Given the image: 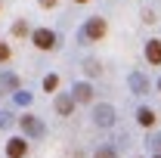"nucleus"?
Segmentation results:
<instances>
[{"instance_id":"nucleus-13","label":"nucleus","mask_w":161,"mask_h":158,"mask_svg":"<svg viewBox=\"0 0 161 158\" xmlns=\"http://www.w3.org/2000/svg\"><path fill=\"white\" fill-rule=\"evenodd\" d=\"M16 105H28V102H31V93H28V90H16Z\"/></svg>"},{"instance_id":"nucleus-10","label":"nucleus","mask_w":161,"mask_h":158,"mask_svg":"<svg viewBox=\"0 0 161 158\" xmlns=\"http://www.w3.org/2000/svg\"><path fill=\"white\" fill-rule=\"evenodd\" d=\"M19 90V78L13 75V71H6L3 78H0V93H16Z\"/></svg>"},{"instance_id":"nucleus-22","label":"nucleus","mask_w":161,"mask_h":158,"mask_svg":"<svg viewBox=\"0 0 161 158\" xmlns=\"http://www.w3.org/2000/svg\"><path fill=\"white\" fill-rule=\"evenodd\" d=\"M158 90H161V81H158Z\"/></svg>"},{"instance_id":"nucleus-19","label":"nucleus","mask_w":161,"mask_h":158,"mask_svg":"<svg viewBox=\"0 0 161 158\" xmlns=\"http://www.w3.org/2000/svg\"><path fill=\"white\" fill-rule=\"evenodd\" d=\"M152 149H155V152H158V155H161V133H158V137H155V139H152Z\"/></svg>"},{"instance_id":"nucleus-14","label":"nucleus","mask_w":161,"mask_h":158,"mask_svg":"<svg viewBox=\"0 0 161 158\" xmlns=\"http://www.w3.org/2000/svg\"><path fill=\"white\" fill-rule=\"evenodd\" d=\"M56 87H59V78L56 75H47L43 78V90H56Z\"/></svg>"},{"instance_id":"nucleus-7","label":"nucleus","mask_w":161,"mask_h":158,"mask_svg":"<svg viewBox=\"0 0 161 158\" xmlns=\"http://www.w3.org/2000/svg\"><path fill=\"white\" fill-rule=\"evenodd\" d=\"M75 102H78V99L71 96V93H59V96H56V112H59V115H71Z\"/></svg>"},{"instance_id":"nucleus-21","label":"nucleus","mask_w":161,"mask_h":158,"mask_svg":"<svg viewBox=\"0 0 161 158\" xmlns=\"http://www.w3.org/2000/svg\"><path fill=\"white\" fill-rule=\"evenodd\" d=\"M78 3H87V0H78Z\"/></svg>"},{"instance_id":"nucleus-8","label":"nucleus","mask_w":161,"mask_h":158,"mask_svg":"<svg viewBox=\"0 0 161 158\" xmlns=\"http://www.w3.org/2000/svg\"><path fill=\"white\" fill-rule=\"evenodd\" d=\"M71 96L78 99V102H90V99H93V87L80 81V84H75V87H71Z\"/></svg>"},{"instance_id":"nucleus-3","label":"nucleus","mask_w":161,"mask_h":158,"mask_svg":"<svg viewBox=\"0 0 161 158\" xmlns=\"http://www.w3.org/2000/svg\"><path fill=\"white\" fill-rule=\"evenodd\" d=\"M22 130L31 139H37V137H43V121L37 115H22Z\"/></svg>"},{"instance_id":"nucleus-16","label":"nucleus","mask_w":161,"mask_h":158,"mask_svg":"<svg viewBox=\"0 0 161 158\" xmlns=\"http://www.w3.org/2000/svg\"><path fill=\"white\" fill-rule=\"evenodd\" d=\"M84 71H87V75H99V62L87 59V62H84Z\"/></svg>"},{"instance_id":"nucleus-5","label":"nucleus","mask_w":161,"mask_h":158,"mask_svg":"<svg viewBox=\"0 0 161 158\" xmlns=\"http://www.w3.org/2000/svg\"><path fill=\"white\" fill-rule=\"evenodd\" d=\"M127 84H130V90H133V93H136V96H142V93H146V90H149V78H146V75H142V71H133V75H130V78H127Z\"/></svg>"},{"instance_id":"nucleus-1","label":"nucleus","mask_w":161,"mask_h":158,"mask_svg":"<svg viewBox=\"0 0 161 158\" xmlns=\"http://www.w3.org/2000/svg\"><path fill=\"white\" fill-rule=\"evenodd\" d=\"M102 34H105V22L93 16V19H87L84 31H80V43H93V40H99Z\"/></svg>"},{"instance_id":"nucleus-9","label":"nucleus","mask_w":161,"mask_h":158,"mask_svg":"<svg viewBox=\"0 0 161 158\" xmlns=\"http://www.w3.org/2000/svg\"><path fill=\"white\" fill-rule=\"evenodd\" d=\"M146 59L152 65H161V40H149L146 43Z\"/></svg>"},{"instance_id":"nucleus-2","label":"nucleus","mask_w":161,"mask_h":158,"mask_svg":"<svg viewBox=\"0 0 161 158\" xmlns=\"http://www.w3.org/2000/svg\"><path fill=\"white\" fill-rule=\"evenodd\" d=\"M93 121H96L99 127H112V124H115V109H112L108 102L96 105V109H93Z\"/></svg>"},{"instance_id":"nucleus-15","label":"nucleus","mask_w":161,"mask_h":158,"mask_svg":"<svg viewBox=\"0 0 161 158\" xmlns=\"http://www.w3.org/2000/svg\"><path fill=\"white\" fill-rule=\"evenodd\" d=\"M96 158H115V149L112 146H99L96 149Z\"/></svg>"},{"instance_id":"nucleus-12","label":"nucleus","mask_w":161,"mask_h":158,"mask_svg":"<svg viewBox=\"0 0 161 158\" xmlns=\"http://www.w3.org/2000/svg\"><path fill=\"white\" fill-rule=\"evenodd\" d=\"M16 118H13V112H0V130H6V127H13Z\"/></svg>"},{"instance_id":"nucleus-6","label":"nucleus","mask_w":161,"mask_h":158,"mask_svg":"<svg viewBox=\"0 0 161 158\" xmlns=\"http://www.w3.org/2000/svg\"><path fill=\"white\" fill-rule=\"evenodd\" d=\"M25 152H28V143H25L22 137H13L9 143H6V155L9 158H22Z\"/></svg>"},{"instance_id":"nucleus-23","label":"nucleus","mask_w":161,"mask_h":158,"mask_svg":"<svg viewBox=\"0 0 161 158\" xmlns=\"http://www.w3.org/2000/svg\"><path fill=\"white\" fill-rule=\"evenodd\" d=\"M155 158H161V155H155Z\"/></svg>"},{"instance_id":"nucleus-18","label":"nucleus","mask_w":161,"mask_h":158,"mask_svg":"<svg viewBox=\"0 0 161 158\" xmlns=\"http://www.w3.org/2000/svg\"><path fill=\"white\" fill-rule=\"evenodd\" d=\"M9 59V47H6V43H0V62H6Z\"/></svg>"},{"instance_id":"nucleus-20","label":"nucleus","mask_w":161,"mask_h":158,"mask_svg":"<svg viewBox=\"0 0 161 158\" xmlns=\"http://www.w3.org/2000/svg\"><path fill=\"white\" fill-rule=\"evenodd\" d=\"M53 3H56V0H40V6H53Z\"/></svg>"},{"instance_id":"nucleus-4","label":"nucleus","mask_w":161,"mask_h":158,"mask_svg":"<svg viewBox=\"0 0 161 158\" xmlns=\"http://www.w3.org/2000/svg\"><path fill=\"white\" fill-rule=\"evenodd\" d=\"M31 40H34L37 50H53V47H56V34H53L50 28H37V31L31 34Z\"/></svg>"},{"instance_id":"nucleus-11","label":"nucleus","mask_w":161,"mask_h":158,"mask_svg":"<svg viewBox=\"0 0 161 158\" xmlns=\"http://www.w3.org/2000/svg\"><path fill=\"white\" fill-rule=\"evenodd\" d=\"M136 121H140L142 127H152V124H155V112H152V109H146V105H142L140 112H136Z\"/></svg>"},{"instance_id":"nucleus-17","label":"nucleus","mask_w":161,"mask_h":158,"mask_svg":"<svg viewBox=\"0 0 161 158\" xmlns=\"http://www.w3.org/2000/svg\"><path fill=\"white\" fill-rule=\"evenodd\" d=\"M13 34H28V25H25V22H16V25H13Z\"/></svg>"}]
</instances>
